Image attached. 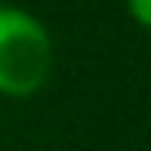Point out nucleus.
<instances>
[{
	"mask_svg": "<svg viewBox=\"0 0 151 151\" xmlns=\"http://www.w3.org/2000/svg\"><path fill=\"white\" fill-rule=\"evenodd\" d=\"M52 37L37 16L19 6H0V93L28 99L52 74Z\"/></svg>",
	"mask_w": 151,
	"mask_h": 151,
	"instance_id": "obj_1",
	"label": "nucleus"
},
{
	"mask_svg": "<svg viewBox=\"0 0 151 151\" xmlns=\"http://www.w3.org/2000/svg\"><path fill=\"white\" fill-rule=\"evenodd\" d=\"M127 12L133 16L136 25L151 31V0H127Z\"/></svg>",
	"mask_w": 151,
	"mask_h": 151,
	"instance_id": "obj_2",
	"label": "nucleus"
}]
</instances>
